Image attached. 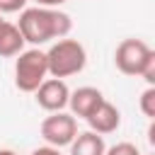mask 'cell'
I'll return each mask as SVG.
<instances>
[{
    "mask_svg": "<svg viewBox=\"0 0 155 155\" xmlns=\"http://www.w3.org/2000/svg\"><path fill=\"white\" fill-rule=\"evenodd\" d=\"M68 148H70V155H104V150H107L104 136H99L94 131L78 133Z\"/></svg>",
    "mask_w": 155,
    "mask_h": 155,
    "instance_id": "10",
    "label": "cell"
},
{
    "mask_svg": "<svg viewBox=\"0 0 155 155\" xmlns=\"http://www.w3.org/2000/svg\"><path fill=\"white\" fill-rule=\"evenodd\" d=\"M39 131H41V138L46 140V145L61 150V148L70 145L73 138L78 136V119L65 111H53L51 116H46L41 121Z\"/></svg>",
    "mask_w": 155,
    "mask_h": 155,
    "instance_id": "4",
    "label": "cell"
},
{
    "mask_svg": "<svg viewBox=\"0 0 155 155\" xmlns=\"http://www.w3.org/2000/svg\"><path fill=\"white\" fill-rule=\"evenodd\" d=\"M104 155H140V150H138L136 143H131V140H121V143L107 148Z\"/></svg>",
    "mask_w": 155,
    "mask_h": 155,
    "instance_id": "12",
    "label": "cell"
},
{
    "mask_svg": "<svg viewBox=\"0 0 155 155\" xmlns=\"http://www.w3.org/2000/svg\"><path fill=\"white\" fill-rule=\"evenodd\" d=\"M85 121L90 124V131H94V133H99V136H107V133H114V131L121 126V111H119L111 102L104 99Z\"/></svg>",
    "mask_w": 155,
    "mask_h": 155,
    "instance_id": "8",
    "label": "cell"
},
{
    "mask_svg": "<svg viewBox=\"0 0 155 155\" xmlns=\"http://www.w3.org/2000/svg\"><path fill=\"white\" fill-rule=\"evenodd\" d=\"M0 155H17V153L10 150V148H0Z\"/></svg>",
    "mask_w": 155,
    "mask_h": 155,
    "instance_id": "18",
    "label": "cell"
},
{
    "mask_svg": "<svg viewBox=\"0 0 155 155\" xmlns=\"http://www.w3.org/2000/svg\"><path fill=\"white\" fill-rule=\"evenodd\" d=\"M29 155H63L58 148H51V145H41V148H34Z\"/></svg>",
    "mask_w": 155,
    "mask_h": 155,
    "instance_id": "15",
    "label": "cell"
},
{
    "mask_svg": "<svg viewBox=\"0 0 155 155\" xmlns=\"http://www.w3.org/2000/svg\"><path fill=\"white\" fill-rule=\"evenodd\" d=\"M48 78L46 51L41 48H24L15 61V85L22 92H36V87Z\"/></svg>",
    "mask_w": 155,
    "mask_h": 155,
    "instance_id": "3",
    "label": "cell"
},
{
    "mask_svg": "<svg viewBox=\"0 0 155 155\" xmlns=\"http://www.w3.org/2000/svg\"><path fill=\"white\" fill-rule=\"evenodd\" d=\"M27 0H0V12H19L24 10Z\"/></svg>",
    "mask_w": 155,
    "mask_h": 155,
    "instance_id": "14",
    "label": "cell"
},
{
    "mask_svg": "<svg viewBox=\"0 0 155 155\" xmlns=\"http://www.w3.org/2000/svg\"><path fill=\"white\" fill-rule=\"evenodd\" d=\"M148 140H150V145H155V124L150 121V126H148Z\"/></svg>",
    "mask_w": 155,
    "mask_h": 155,
    "instance_id": "17",
    "label": "cell"
},
{
    "mask_svg": "<svg viewBox=\"0 0 155 155\" xmlns=\"http://www.w3.org/2000/svg\"><path fill=\"white\" fill-rule=\"evenodd\" d=\"M138 78H143V80L148 82V87H155V53L148 58V63L143 65V70H140Z\"/></svg>",
    "mask_w": 155,
    "mask_h": 155,
    "instance_id": "13",
    "label": "cell"
},
{
    "mask_svg": "<svg viewBox=\"0 0 155 155\" xmlns=\"http://www.w3.org/2000/svg\"><path fill=\"white\" fill-rule=\"evenodd\" d=\"M155 51L143 39H124L114 51V63L124 75H140L143 65Z\"/></svg>",
    "mask_w": 155,
    "mask_h": 155,
    "instance_id": "5",
    "label": "cell"
},
{
    "mask_svg": "<svg viewBox=\"0 0 155 155\" xmlns=\"http://www.w3.org/2000/svg\"><path fill=\"white\" fill-rule=\"evenodd\" d=\"M0 22H2V12H0Z\"/></svg>",
    "mask_w": 155,
    "mask_h": 155,
    "instance_id": "19",
    "label": "cell"
},
{
    "mask_svg": "<svg viewBox=\"0 0 155 155\" xmlns=\"http://www.w3.org/2000/svg\"><path fill=\"white\" fill-rule=\"evenodd\" d=\"M46 63H48V75L63 80L85 70L87 51L78 39H58L46 51Z\"/></svg>",
    "mask_w": 155,
    "mask_h": 155,
    "instance_id": "2",
    "label": "cell"
},
{
    "mask_svg": "<svg viewBox=\"0 0 155 155\" xmlns=\"http://www.w3.org/2000/svg\"><path fill=\"white\" fill-rule=\"evenodd\" d=\"M36 104L46 111H63L68 107V97H70V87L65 85V80L58 78H46L39 87H36Z\"/></svg>",
    "mask_w": 155,
    "mask_h": 155,
    "instance_id": "6",
    "label": "cell"
},
{
    "mask_svg": "<svg viewBox=\"0 0 155 155\" xmlns=\"http://www.w3.org/2000/svg\"><path fill=\"white\" fill-rule=\"evenodd\" d=\"M17 29L24 36V44H31L34 48L65 39L73 29V19L63 10H51V7H24L19 12Z\"/></svg>",
    "mask_w": 155,
    "mask_h": 155,
    "instance_id": "1",
    "label": "cell"
},
{
    "mask_svg": "<svg viewBox=\"0 0 155 155\" xmlns=\"http://www.w3.org/2000/svg\"><path fill=\"white\" fill-rule=\"evenodd\" d=\"M22 51H24L22 31L17 29V24L2 19L0 22V56L2 58H12V56H19Z\"/></svg>",
    "mask_w": 155,
    "mask_h": 155,
    "instance_id": "9",
    "label": "cell"
},
{
    "mask_svg": "<svg viewBox=\"0 0 155 155\" xmlns=\"http://www.w3.org/2000/svg\"><path fill=\"white\" fill-rule=\"evenodd\" d=\"M138 107H140V111H143L150 121L155 119V87H145V90H143Z\"/></svg>",
    "mask_w": 155,
    "mask_h": 155,
    "instance_id": "11",
    "label": "cell"
},
{
    "mask_svg": "<svg viewBox=\"0 0 155 155\" xmlns=\"http://www.w3.org/2000/svg\"><path fill=\"white\" fill-rule=\"evenodd\" d=\"M102 102H104L102 90L90 87V85L73 90V92H70V97H68L70 114H73V116H80V119H87V116H90V114H92V111H94Z\"/></svg>",
    "mask_w": 155,
    "mask_h": 155,
    "instance_id": "7",
    "label": "cell"
},
{
    "mask_svg": "<svg viewBox=\"0 0 155 155\" xmlns=\"http://www.w3.org/2000/svg\"><path fill=\"white\" fill-rule=\"evenodd\" d=\"M36 2V7H51V10H58L63 2H68V0H34Z\"/></svg>",
    "mask_w": 155,
    "mask_h": 155,
    "instance_id": "16",
    "label": "cell"
}]
</instances>
